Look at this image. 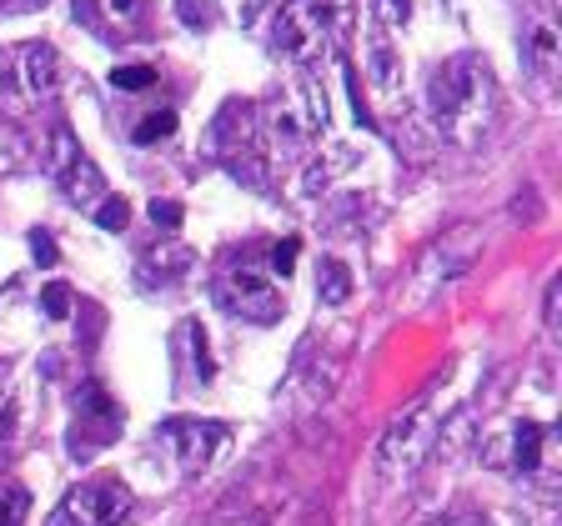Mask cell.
Wrapping results in <instances>:
<instances>
[{"label": "cell", "mask_w": 562, "mask_h": 526, "mask_svg": "<svg viewBox=\"0 0 562 526\" xmlns=\"http://www.w3.org/2000/svg\"><path fill=\"white\" fill-rule=\"evenodd\" d=\"M427 106H432V126L452 145H478L492 131L497 110H503V91H497V75H492L488 60L478 50H462V56L443 60L432 71Z\"/></svg>", "instance_id": "cell-1"}, {"label": "cell", "mask_w": 562, "mask_h": 526, "mask_svg": "<svg viewBox=\"0 0 562 526\" xmlns=\"http://www.w3.org/2000/svg\"><path fill=\"white\" fill-rule=\"evenodd\" d=\"M443 421H447V401H443V382H432L417 401L392 417V426L382 431V442H377V471L382 481H408L422 471L437 446H443Z\"/></svg>", "instance_id": "cell-2"}, {"label": "cell", "mask_w": 562, "mask_h": 526, "mask_svg": "<svg viewBox=\"0 0 562 526\" xmlns=\"http://www.w3.org/2000/svg\"><path fill=\"white\" fill-rule=\"evenodd\" d=\"M336 5L332 0H282L272 15V50L287 56L297 71H317L336 56Z\"/></svg>", "instance_id": "cell-3"}, {"label": "cell", "mask_w": 562, "mask_h": 526, "mask_svg": "<svg viewBox=\"0 0 562 526\" xmlns=\"http://www.w3.org/2000/svg\"><path fill=\"white\" fill-rule=\"evenodd\" d=\"M211 296L227 316L252 322V326H272V322H282V312H287V296L276 287L272 266L252 261V256H227V261L216 266Z\"/></svg>", "instance_id": "cell-4"}, {"label": "cell", "mask_w": 562, "mask_h": 526, "mask_svg": "<svg viewBox=\"0 0 562 526\" xmlns=\"http://www.w3.org/2000/svg\"><path fill=\"white\" fill-rule=\"evenodd\" d=\"M211 145H216V156H221V166H227L231 176L246 180V186H256V191H266V171H272V161H266V145H262L256 101H227L221 116H216V126H211Z\"/></svg>", "instance_id": "cell-5"}, {"label": "cell", "mask_w": 562, "mask_h": 526, "mask_svg": "<svg viewBox=\"0 0 562 526\" xmlns=\"http://www.w3.org/2000/svg\"><path fill=\"white\" fill-rule=\"evenodd\" d=\"M136 496L121 477H91L71 487V496L50 512V526H121L131 516Z\"/></svg>", "instance_id": "cell-6"}, {"label": "cell", "mask_w": 562, "mask_h": 526, "mask_svg": "<svg viewBox=\"0 0 562 526\" xmlns=\"http://www.w3.org/2000/svg\"><path fill=\"white\" fill-rule=\"evenodd\" d=\"M46 171H50V180H56L60 191H66L71 206H96L101 196H106V176H101V166L81 151V141L71 136V126H56V131H50Z\"/></svg>", "instance_id": "cell-7"}, {"label": "cell", "mask_w": 562, "mask_h": 526, "mask_svg": "<svg viewBox=\"0 0 562 526\" xmlns=\"http://www.w3.org/2000/svg\"><path fill=\"white\" fill-rule=\"evenodd\" d=\"M227 442L221 421H202V417H171L156 426V452L167 456L176 471H202Z\"/></svg>", "instance_id": "cell-8"}, {"label": "cell", "mask_w": 562, "mask_h": 526, "mask_svg": "<svg viewBox=\"0 0 562 526\" xmlns=\"http://www.w3.org/2000/svg\"><path fill=\"white\" fill-rule=\"evenodd\" d=\"M478 226H457V231H447V236H437L427 246V256H422V266H417V281H422V296H432L437 287H452L457 276L467 271V266L478 261Z\"/></svg>", "instance_id": "cell-9"}, {"label": "cell", "mask_w": 562, "mask_h": 526, "mask_svg": "<svg viewBox=\"0 0 562 526\" xmlns=\"http://www.w3.org/2000/svg\"><path fill=\"white\" fill-rule=\"evenodd\" d=\"M15 66H21V81L36 101H50L60 91V50L46 46V40H25L15 50Z\"/></svg>", "instance_id": "cell-10"}, {"label": "cell", "mask_w": 562, "mask_h": 526, "mask_svg": "<svg viewBox=\"0 0 562 526\" xmlns=\"http://www.w3.org/2000/svg\"><path fill=\"white\" fill-rule=\"evenodd\" d=\"M196 266V252L181 241H156L151 252L141 256V281L146 287H171L176 276H186Z\"/></svg>", "instance_id": "cell-11"}, {"label": "cell", "mask_w": 562, "mask_h": 526, "mask_svg": "<svg viewBox=\"0 0 562 526\" xmlns=\"http://www.w3.org/2000/svg\"><path fill=\"white\" fill-rule=\"evenodd\" d=\"M548 426H538V421H517L513 431H507V452H513V471L517 477H538L542 471V452H548Z\"/></svg>", "instance_id": "cell-12"}, {"label": "cell", "mask_w": 562, "mask_h": 526, "mask_svg": "<svg viewBox=\"0 0 562 526\" xmlns=\"http://www.w3.org/2000/svg\"><path fill=\"white\" fill-rule=\"evenodd\" d=\"M527 71H532V81L538 85H552L562 71V40L552 25H538L532 31V40H527Z\"/></svg>", "instance_id": "cell-13"}, {"label": "cell", "mask_w": 562, "mask_h": 526, "mask_svg": "<svg viewBox=\"0 0 562 526\" xmlns=\"http://www.w3.org/2000/svg\"><path fill=\"white\" fill-rule=\"evenodd\" d=\"M392 31H382V25H371L367 36V66H371V81L382 85V91H397V81H402V56L392 50Z\"/></svg>", "instance_id": "cell-14"}, {"label": "cell", "mask_w": 562, "mask_h": 526, "mask_svg": "<svg viewBox=\"0 0 562 526\" xmlns=\"http://www.w3.org/2000/svg\"><path fill=\"white\" fill-rule=\"evenodd\" d=\"M317 296H322V306H342V301L352 296V271L336 256H326L322 266H317Z\"/></svg>", "instance_id": "cell-15"}, {"label": "cell", "mask_w": 562, "mask_h": 526, "mask_svg": "<svg viewBox=\"0 0 562 526\" xmlns=\"http://www.w3.org/2000/svg\"><path fill=\"white\" fill-rule=\"evenodd\" d=\"M25 516H31V491L21 481L0 477V526H25Z\"/></svg>", "instance_id": "cell-16"}, {"label": "cell", "mask_w": 562, "mask_h": 526, "mask_svg": "<svg viewBox=\"0 0 562 526\" xmlns=\"http://www.w3.org/2000/svg\"><path fill=\"white\" fill-rule=\"evenodd\" d=\"M171 131H176V110H151V116L131 131V141L136 145H156V141H167Z\"/></svg>", "instance_id": "cell-17"}, {"label": "cell", "mask_w": 562, "mask_h": 526, "mask_svg": "<svg viewBox=\"0 0 562 526\" xmlns=\"http://www.w3.org/2000/svg\"><path fill=\"white\" fill-rule=\"evenodd\" d=\"M21 161H25V136L15 131L11 120H0V176L21 171Z\"/></svg>", "instance_id": "cell-18"}, {"label": "cell", "mask_w": 562, "mask_h": 526, "mask_svg": "<svg viewBox=\"0 0 562 526\" xmlns=\"http://www.w3.org/2000/svg\"><path fill=\"white\" fill-rule=\"evenodd\" d=\"M371 21L382 31H402L412 21V0H371Z\"/></svg>", "instance_id": "cell-19"}, {"label": "cell", "mask_w": 562, "mask_h": 526, "mask_svg": "<svg viewBox=\"0 0 562 526\" xmlns=\"http://www.w3.org/2000/svg\"><path fill=\"white\" fill-rule=\"evenodd\" d=\"M186 341H192V376H196V382H211V347H206V331H202V326H186Z\"/></svg>", "instance_id": "cell-20"}, {"label": "cell", "mask_w": 562, "mask_h": 526, "mask_svg": "<svg viewBox=\"0 0 562 526\" xmlns=\"http://www.w3.org/2000/svg\"><path fill=\"white\" fill-rule=\"evenodd\" d=\"M111 85L126 91V96H136V91H146V85H156V71L151 66H116V71H111Z\"/></svg>", "instance_id": "cell-21"}, {"label": "cell", "mask_w": 562, "mask_h": 526, "mask_svg": "<svg viewBox=\"0 0 562 526\" xmlns=\"http://www.w3.org/2000/svg\"><path fill=\"white\" fill-rule=\"evenodd\" d=\"M126 221H131V206L121 201V196H101L96 201V226L101 231H126Z\"/></svg>", "instance_id": "cell-22"}, {"label": "cell", "mask_w": 562, "mask_h": 526, "mask_svg": "<svg viewBox=\"0 0 562 526\" xmlns=\"http://www.w3.org/2000/svg\"><path fill=\"white\" fill-rule=\"evenodd\" d=\"M41 312H46L50 322H66V316H71V287H66V281H50V287L41 291Z\"/></svg>", "instance_id": "cell-23"}, {"label": "cell", "mask_w": 562, "mask_h": 526, "mask_svg": "<svg viewBox=\"0 0 562 526\" xmlns=\"http://www.w3.org/2000/svg\"><path fill=\"white\" fill-rule=\"evenodd\" d=\"M291 266H297V241H291V236H282V241H276V246H272V276H282V281H287V276H291Z\"/></svg>", "instance_id": "cell-24"}, {"label": "cell", "mask_w": 562, "mask_h": 526, "mask_svg": "<svg viewBox=\"0 0 562 526\" xmlns=\"http://www.w3.org/2000/svg\"><path fill=\"white\" fill-rule=\"evenodd\" d=\"M221 5H227V15H231V21L252 25L256 15H262V5H266V0H221Z\"/></svg>", "instance_id": "cell-25"}, {"label": "cell", "mask_w": 562, "mask_h": 526, "mask_svg": "<svg viewBox=\"0 0 562 526\" xmlns=\"http://www.w3.org/2000/svg\"><path fill=\"white\" fill-rule=\"evenodd\" d=\"M181 215H186V211H181L176 201H151V221H156V226L176 231V226H181Z\"/></svg>", "instance_id": "cell-26"}, {"label": "cell", "mask_w": 562, "mask_h": 526, "mask_svg": "<svg viewBox=\"0 0 562 526\" xmlns=\"http://www.w3.org/2000/svg\"><path fill=\"white\" fill-rule=\"evenodd\" d=\"M31 256H36L41 266H56L60 256H56V241L46 236V231H31Z\"/></svg>", "instance_id": "cell-27"}, {"label": "cell", "mask_w": 562, "mask_h": 526, "mask_svg": "<svg viewBox=\"0 0 562 526\" xmlns=\"http://www.w3.org/2000/svg\"><path fill=\"white\" fill-rule=\"evenodd\" d=\"M106 11L116 15L121 25H136L141 21V0H106Z\"/></svg>", "instance_id": "cell-28"}, {"label": "cell", "mask_w": 562, "mask_h": 526, "mask_svg": "<svg viewBox=\"0 0 562 526\" xmlns=\"http://www.w3.org/2000/svg\"><path fill=\"white\" fill-rule=\"evenodd\" d=\"M25 11H46V0H0V15H25Z\"/></svg>", "instance_id": "cell-29"}, {"label": "cell", "mask_w": 562, "mask_h": 526, "mask_svg": "<svg viewBox=\"0 0 562 526\" xmlns=\"http://www.w3.org/2000/svg\"><path fill=\"white\" fill-rule=\"evenodd\" d=\"M558 296H562V287L552 281L548 287V331H558Z\"/></svg>", "instance_id": "cell-30"}]
</instances>
